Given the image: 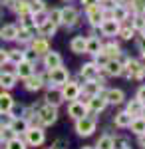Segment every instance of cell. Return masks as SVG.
Segmentation results:
<instances>
[{
	"label": "cell",
	"mask_w": 145,
	"mask_h": 149,
	"mask_svg": "<svg viewBox=\"0 0 145 149\" xmlns=\"http://www.w3.org/2000/svg\"><path fill=\"white\" fill-rule=\"evenodd\" d=\"M22 60H26V52L20 50V48H14V50H8V62H12L14 66L20 64Z\"/></svg>",
	"instance_id": "36"
},
{
	"label": "cell",
	"mask_w": 145,
	"mask_h": 149,
	"mask_svg": "<svg viewBox=\"0 0 145 149\" xmlns=\"http://www.w3.org/2000/svg\"><path fill=\"white\" fill-rule=\"evenodd\" d=\"M96 127H98L96 117L84 115V117L76 119V133H78V135H82V137H89V135H93Z\"/></svg>",
	"instance_id": "3"
},
{
	"label": "cell",
	"mask_w": 145,
	"mask_h": 149,
	"mask_svg": "<svg viewBox=\"0 0 145 149\" xmlns=\"http://www.w3.org/2000/svg\"><path fill=\"white\" fill-rule=\"evenodd\" d=\"M44 68L46 70H52V68H60L62 64H64V60H62V56L58 54V52H54V50H48L44 54Z\"/></svg>",
	"instance_id": "15"
},
{
	"label": "cell",
	"mask_w": 145,
	"mask_h": 149,
	"mask_svg": "<svg viewBox=\"0 0 145 149\" xmlns=\"http://www.w3.org/2000/svg\"><path fill=\"white\" fill-rule=\"evenodd\" d=\"M10 2H14L12 8H14V12L18 16H24V14L30 12V0H10Z\"/></svg>",
	"instance_id": "31"
},
{
	"label": "cell",
	"mask_w": 145,
	"mask_h": 149,
	"mask_svg": "<svg viewBox=\"0 0 145 149\" xmlns=\"http://www.w3.org/2000/svg\"><path fill=\"white\" fill-rule=\"evenodd\" d=\"M86 105H88V111H91V113H101V111L107 107V102H105V97H103V92H101L100 95L88 97Z\"/></svg>",
	"instance_id": "10"
},
{
	"label": "cell",
	"mask_w": 145,
	"mask_h": 149,
	"mask_svg": "<svg viewBox=\"0 0 145 149\" xmlns=\"http://www.w3.org/2000/svg\"><path fill=\"white\" fill-rule=\"evenodd\" d=\"M123 149H129V147H123Z\"/></svg>",
	"instance_id": "57"
},
{
	"label": "cell",
	"mask_w": 145,
	"mask_h": 149,
	"mask_svg": "<svg viewBox=\"0 0 145 149\" xmlns=\"http://www.w3.org/2000/svg\"><path fill=\"white\" fill-rule=\"evenodd\" d=\"M68 115L74 117V119H79V117L88 115V105L84 102H79V100H74V102H70V105H68Z\"/></svg>",
	"instance_id": "13"
},
{
	"label": "cell",
	"mask_w": 145,
	"mask_h": 149,
	"mask_svg": "<svg viewBox=\"0 0 145 149\" xmlns=\"http://www.w3.org/2000/svg\"><path fill=\"white\" fill-rule=\"evenodd\" d=\"M131 121H133V115H129L127 111H119V113H115V117H113V123L117 127H121V129L129 127Z\"/></svg>",
	"instance_id": "29"
},
{
	"label": "cell",
	"mask_w": 145,
	"mask_h": 149,
	"mask_svg": "<svg viewBox=\"0 0 145 149\" xmlns=\"http://www.w3.org/2000/svg\"><path fill=\"white\" fill-rule=\"evenodd\" d=\"M12 105H14V97L8 93V90H2V92H0V113L10 111Z\"/></svg>",
	"instance_id": "27"
},
{
	"label": "cell",
	"mask_w": 145,
	"mask_h": 149,
	"mask_svg": "<svg viewBox=\"0 0 145 149\" xmlns=\"http://www.w3.org/2000/svg\"><path fill=\"white\" fill-rule=\"evenodd\" d=\"M86 42H88V38H84V36H74L72 42H70V50H72L74 54H86Z\"/></svg>",
	"instance_id": "26"
},
{
	"label": "cell",
	"mask_w": 145,
	"mask_h": 149,
	"mask_svg": "<svg viewBox=\"0 0 145 149\" xmlns=\"http://www.w3.org/2000/svg\"><path fill=\"white\" fill-rule=\"evenodd\" d=\"M60 92H62V97L64 102H74L82 95V86L76 84V81H70L68 80L64 86H60Z\"/></svg>",
	"instance_id": "7"
},
{
	"label": "cell",
	"mask_w": 145,
	"mask_h": 149,
	"mask_svg": "<svg viewBox=\"0 0 145 149\" xmlns=\"http://www.w3.org/2000/svg\"><path fill=\"white\" fill-rule=\"evenodd\" d=\"M48 16H50V18H52V20H54V22H56L58 26H60V8H54V10L50 12Z\"/></svg>",
	"instance_id": "47"
},
{
	"label": "cell",
	"mask_w": 145,
	"mask_h": 149,
	"mask_svg": "<svg viewBox=\"0 0 145 149\" xmlns=\"http://www.w3.org/2000/svg\"><path fill=\"white\" fill-rule=\"evenodd\" d=\"M141 115H145V105H143V113H141Z\"/></svg>",
	"instance_id": "54"
},
{
	"label": "cell",
	"mask_w": 145,
	"mask_h": 149,
	"mask_svg": "<svg viewBox=\"0 0 145 149\" xmlns=\"http://www.w3.org/2000/svg\"><path fill=\"white\" fill-rule=\"evenodd\" d=\"M121 76L123 78H127V80H139V78H143V66L137 62V60H131V58H127L125 62H123V70H121Z\"/></svg>",
	"instance_id": "2"
},
{
	"label": "cell",
	"mask_w": 145,
	"mask_h": 149,
	"mask_svg": "<svg viewBox=\"0 0 145 149\" xmlns=\"http://www.w3.org/2000/svg\"><path fill=\"white\" fill-rule=\"evenodd\" d=\"M107 16L115 18L117 22H123V20H127V18H129V8H127L125 4H119V2H117L112 10H109V14H107Z\"/></svg>",
	"instance_id": "22"
},
{
	"label": "cell",
	"mask_w": 145,
	"mask_h": 149,
	"mask_svg": "<svg viewBox=\"0 0 145 149\" xmlns=\"http://www.w3.org/2000/svg\"><path fill=\"white\" fill-rule=\"evenodd\" d=\"M46 84V78L42 74H32V76H28L26 80H24V88L28 90V92H38V90H42Z\"/></svg>",
	"instance_id": "12"
},
{
	"label": "cell",
	"mask_w": 145,
	"mask_h": 149,
	"mask_svg": "<svg viewBox=\"0 0 145 149\" xmlns=\"http://www.w3.org/2000/svg\"><path fill=\"white\" fill-rule=\"evenodd\" d=\"M103 97H105V102L112 103V105H119V103H123V100H125V93H123V90H119V88H112V90H105V92H103Z\"/></svg>",
	"instance_id": "17"
},
{
	"label": "cell",
	"mask_w": 145,
	"mask_h": 149,
	"mask_svg": "<svg viewBox=\"0 0 145 149\" xmlns=\"http://www.w3.org/2000/svg\"><path fill=\"white\" fill-rule=\"evenodd\" d=\"M24 135H26V143H28L30 147H40V145L46 141L44 129L38 127V125H30L26 131H24Z\"/></svg>",
	"instance_id": "4"
},
{
	"label": "cell",
	"mask_w": 145,
	"mask_h": 149,
	"mask_svg": "<svg viewBox=\"0 0 145 149\" xmlns=\"http://www.w3.org/2000/svg\"><path fill=\"white\" fill-rule=\"evenodd\" d=\"M0 42H4V40H2V36H0Z\"/></svg>",
	"instance_id": "55"
},
{
	"label": "cell",
	"mask_w": 145,
	"mask_h": 149,
	"mask_svg": "<svg viewBox=\"0 0 145 149\" xmlns=\"http://www.w3.org/2000/svg\"><path fill=\"white\" fill-rule=\"evenodd\" d=\"M20 28H26V30H30V32H38V26H36V20H34V16L28 12V14H24L20 16Z\"/></svg>",
	"instance_id": "30"
},
{
	"label": "cell",
	"mask_w": 145,
	"mask_h": 149,
	"mask_svg": "<svg viewBox=\"0 0 145 149\" xmlns=\"http://www.w3.org/2000/svg\"><path fill=\"white\" fill-rule=\"evenodd\" d=\"M16 74L14 72H0V88L2 90H12L16 86Z\"/></svg>",
	"instance_id": "24"
},
{
	"label": "cell",
	"mask_w": 145,
	"mask_h": 149,
	"mask_svg": "<svg viewBox=\"0 0 145 149\" xmlns=\"http://www.w3.org/2000/svg\"><path fill=\"white\" fill-rule=\"evenodd\" d=\"M32 52H36V56H44L46 52L50 50V42H48V38L44 36H40V38H32Z\"/></svg>",
	"instance_id": "21"
},
{
	"label": "cell",
	"mask_w": 145,
	"mask_h": 149,
	"mask_svg": "<svg viewBox=\"0 0 145 149\" xmlns=\"http://www.w3.org/2000/svg\"><path fill=\"white\" fill-rule=\"evenodd\" d=\"M68 147H70V141L64 139V137L56 139V141H54V145H52V149H68Z\"/></svg>",
	"instance_id": "44"
},
{
	"label": "cell",
	"mask_w": 145,
	"mask_h": 149,
	"mask_svg": "<svg viewBox=\"0 0 145 149\" xmlns=\"http://www.w3.org/2000/svg\"><path fill=\"white\" fill-rule=\"evenodd\" d=\"M121 70H123V62L119 58H109L103 66V72L107 76H121Z\"/></svg>",
	"instance_id": "18"
},
{
	"label": "cell",
	"mask_w": 145,
	"mask_h": 149,
	"mask_svg": "<svg viewBox=\"0 0 145 149\" xmlns=\"http://www.w3.org/2000/svg\"><path fill=\"white\" fill-rule=\"evenodd\" d=\"M82 149H96V147H89V145H84Z\"/></svg>",
	"instance_id": "52"
},
{
	"label": "cell",
	"mask_w": 145,
	"mask_h": 149,
	"mask_svg": "<svg viewBox=\"0 0 145 149\" xmlns=\"http://www.w3.org/2000/svg\"><path fill=\"white\" fill-rule=\"evenodd\" d=\"M0 36H2L4 42L16 40V36H18V26H16V24H6V26H2V28H0Z\"/></svg>",
	"instance_id": "25"
},
{
	"label": "cell",
	"mask_w": 145,
	"mask_h": 149,
	"mask_svg": "<svg viewBox=\"0 0 145 149\" xmlns=\"http://www.w3.org/2000/svg\"><path fill=\"white\" fill-rule=\"evenodd\" d=\"M131 10L135 14H145V0H131Z\"/></svg>",
	"instance_id": "43"
},
{
	"label": "cell",
	"mask_w": 145,
	"mask_h": 149,
	"mask_svg": "<svg viewBox=\"0 0 145 149\" xmlns=\"http://www.w3.org/2000/svg\"><path fill=\"white\" fill-rule=\"evenodd\" d=\"M36 109V117H38V123L40 125H52L58 121V107L56 105H50L44 103L40 107H34Z\"/></svg>",
	"instance_id": "1"
},
{
	"label": "cell",
	"mask_w": 145,
	"mask_h": 149,
	"mask_svg": "<svg viewBox=\"0 0 145 149\" xmlns=\"http://www.w3.org/2000/svg\"><path fill=\"white\" fill-rule=\"evenodd\" d=\"M16 78H20V80H26L28 76H32L34 74V62L30 60H22L20 64H16Z\"/></svg>",
	"instance_id": "19"
},
{
	"label": "cell",
	"mask_w": 145,
	"mask_h": 149,
	"mask_svg": "<svg viewBox=\"0 0 145 149\" xmlns=\"http://www.w3.org/2000/svg\"><path fill=\"white\" fill-rule=\"evenodd\" d=\"M125 111H127L129 115H133V117H137V115H141V113H143V103H141L139 100H137V97H135V100H131V102L127 103Z\"/></svg>",
	"instance_id": "32"
},
{
	"label": "cell",
	"mask_w": 145,
	"mask_h": 149,
	"mask_svg": "<svg viewBox=\"0 0 145 149\" xmlns=\"http://www.w3.org/2000/svg\"><path fill=\"white\" fill-rule=\"evenodd\" d=\"M131 26H133L135 32H137V30L141 32V30L145 28V14H135V16H133V24H131Z\"/></svg>",
	"instance_id": "42"
},
{
	"label": "cell",
	"mask_w": 145,
	"mask_h": 149,
	"mask_svg": "<svg viewBox=\"0 0 145 149\" xmlns=\"http://www.w3.org/2000/svg\"><path fill=\"white\" fill-rule=\"evenodd\" d=\"M101 54H105L107 58H119L121 56V50H119L117 44L109 42V44H103V46H101Z\"/></svg>",
	"instance_id": "33"
},
{
	"label": "cell",
	"mask_w": 145,
	"mask_h": 149,
	"mask_svg": "<svg viewBox=\"0 0 145 149\" xmlns=\"http://www.w3.org/2000/svg\"><path fill=\"white\" fill-rule=\"evenodd\" d=\"M103 92V84L100 80H86L84 88H82V93L86 97H91V95H100Z\"/></svg>",
	"instance_id": "14"
},
{
	"label": "cell",
	"mask_w": 145,
	"mask_h": 149,
	"mask_svg": "<svg viewBox=\"0 0 145 149\" xmlns=\"http://www.w3.org/2000/svg\"><path fill=\"white\" fill-rule=\"evenodd\" d=\"M6 64H8V50L0 48V68H4Z\"/></svg>",
	"instance_id": "46"
},
{
	"label": "cell",
	"mask_w": 145,
	"mask_h": 149,
	"mask_svg": "<svg viewBox=\"0 0 145 149\" xmlns=\"http://www.w3.org/2000/svg\"><path fill=\"white\" fill-rule=\"evenodd\" d=\"M137 48H139V52H141V56L145 58V36H141V38L137 40Z\"/></svg>",
	"instance_id": "48"
},
{
	"label": "cell",
	"mask_w": 145,
	"mask_h": 149,
	"mask_svg": "<svg viewBox=\"0 0 145 149\" xmlns=\"http://www.w3.org/2000/svg\"><path fill=\"white\" fill-rule=\"evenodd\" d=\"M56 30H58V24L48 16L42 24H38V34L40 36H44V38H50V36H54L56 34Z\"/></svg>",
	"instance_id": "20"
},
{
	"label": "cell",
	"mask_w": 145,
	"mask_h": 149,
	"mask_svg": "<svg viewBox=\"0 0 145 149\" xmlns=\"http://www.w3.org/2000/svg\"><path fill=\"white\" fill-rule=\"evenodd\" d=\"M127 147V139L125 137H115L113 139V149H123Z\"/></svg>",
	"instance_id": "45"
},
{
	"label": "cell",
	"mask_w": 145,
	"mask_h": 149,
	"mask_svg": "<svg viewBox=\"0 0 145 149\" xmlns=\"http://www.w3.org/2000/svg\"><path fill=\"white\" fill-rule=\"evenodd\" d=\"M8 125H10V129L16 133V135H22L24 131L30 127V121H28L24 115H16V117H12V119H10Z\"/></svg>",
	"instance_id": "16"
},
{
	"label": "cell",
	"mask_w": 145,
	"mask_h": 149,
	"mask_svg": "<svg viewBox=\"0 0 145 149\" xmlns=\"http://www.w3.org/2000/svg\"><path fill=\"white\" fill-rule=\"evenodd\" d=\"M119 22L115 20V18H112V16H105L103 20H101L100 24V32L103 36H117V32H119Z\"/></svg>",
	"instance_id": "9"
},
{
	"label": "cell",
	"mask_w": 145,
	"mask_h": 149,
	"mask_svg": "<svg viewBox=\"0 0 145 149\" xmlns=\"http://www.w3.org/2000/svg\"><path fill=\"white\" fill-rule=\"evenodd\" d=\"M139 145H141V147H145V133H141V135H139Z\"/></svg>",
	"instance_id": "51"
},
{
	"label": "cell",
	"mask_w": 145,
	"mask_h": 149,
	"mask_svg": "<svg viewBox=\"0 0 145 149\" xmlns=\"http://www.w3.org/2000/svg\"><path fill=\"white\" fill-rule=\"evenodd\" d=\"M137 100H139V102L145 105V86H141V88L137 90Z\"/></svg>",
	"instance_id": "49"
},
{
	"label": "cell",
	"mask_w": 145,
	"mask_h": 149,
	"mask_svg": "<svg viewBox=\"0 0 145 149\" xmlns=\"http://www.w3.org/2000/svg\"><path fill=\"white\" fill-rule=\"evenodd\" d=\"M79 2H82V6H84V8H89V6H93V4H98L100 0H79Z\"/></svg>",
	"instance_id": "50"
},
{
	"label": "cell",
	"mask_w": 145,
	"mask_h": 149,
	"mask_svg": "<svg viewBox=\"0 0 145 149\" xmlns=\"http://www.w3.org/2000/svg\"><path fill=\"white\" fill-rule=\"evenodd\" d=\"M4 149H28V143L24 139H20V135H14L10 141L4 143Z\"/></svg>",
	"instance_id": "35"
},
{
	"label": "cell",
	"mask_w": 145,
	"mask_h": 149,
	"mask_svg": "<svg viewBox=\"0 0 145 149\" xmlns=\"http://www.w3.org/2000/svg\"><path fill=\"white\" fill-rule=\"evenodd\" d=\"M32 38H34V32L26 30V28H18V36H16V40H18V42L28 44V42H32Z\"/></svg>",
	"instance_id": "38"
},
{
	"label": "cell",
	"mask_w": 145,
	"mask_h": 149,
	"mask_svg": "<svg viewBox=\"0 0 145 149\" xmlns=\"http://www.w3.org/2000/svg\"><path fill=\"white\" fill-rule=\"evenodd\" d=\"M100 66L96 64V62H88V64H84L82 70H79V76L86 80H100Z\"/></svg>",
	"instance_id": "11"
},
{
	"label": "cell",
	"mask_w": 145,
	"mask_h": 149,
	"mask_svg": "<svg viewBox=\"0 0 145 149\" xmlns=\"http://www.w3.org/2000/svg\"><path fill=\"white\" fill-rule=\"evenodd\" d=\"M78 20H79L78 8H74V6H64V8H60V24L72 28V26L78 24Z\"/></svg>",
	"instance_id": "6"
},
{
	"label": "cell",
	"mask_w": 145,
	"mask_h": 149,
	"mask_svg": "<svg viewBox=\"0 0 145 149\" xmlns=\"http://www.w3.org/2000/svg\"><path fill=\"white\" fill-rule=\"evenodd\" d=\"M68 80H70V72H68L64 66L48 70V81H50V86H56V88H60V86H64Z\"/></svg>",
	"instance_id": "5"
},
{
	"label": "cell",
	"mask_w": 145,
	"mask_h": 149,
	"mask_svg": "<svg viewBox=\"0 0 145 149\" xmlns=\"http://www.w3.org/2000/svg\"><path fill=\"white\" fill-rule=\"evenodd\" d=\"M117 36H119L121 40H131V38L135 36L133 26H123V28H119V32H117Z\"/></svg>",
	"instance_id": "40"
},
{
	"label": "cell",
	"mask_w": 145,
	"mask_h": 149,
	"mask_svg": "<svg viewBox=\"0 0 145 149\" xmlns=\"http://www.w3.org/2000/svg\"><path fill=\"white\" fill-rule=\"evenodd\" d=\"M0 18H2V10H0Z\"/></svg>",
	"instance_id": "56"
},
{
	"label": "cell",
	"mask_w": 145,
	"mask_h": 149,
	"mask_svg": "<svg viewBox=\"0 0 145 149\" xmlns=\"http://www.w3.org/2000/svg\"><path fill=\"white\" fill-rule=\"evenodd\" d=\"M86 16H88V22L91 24L93 28H98L101 24V20L105 18V12H103V8H101L100 4H93V6L86 8Z\"/></svg>",
	"instance_id": "8"
},
{
	"label": "cell",
	"mask_w": 145,
	"mask_h": 149,
	"mask_svg": "<svg viewBox=\"0 0 145 149\" xmlns=\"http://www.w3.org/2000/svg\"><path fill=\"white\" fill-rule=\"evenodd\" d=\"M46 10V2L44 0H30V14H38V12Z\"/></svg>",
	"instance_id": "41"
},
{
	"label": "cell",
	"mask_w": 145,
	"mask_h": 149,
	"mask_svg": "<svg viewBox=\"0 0 145 149\" xmlns=\"http://www.w3.org/2000/svg\"><path fill=\"white\" fill-rule=\"evenodd\" d=\"M44 100H46V103H50V105H60V103L64 102V97H62V92L58 90L56 86H52L48 92H46V95H44Z\"/></svg>",
	"instance_id": "23"
},
{
	"label": "cell",
	"mask_w": 145,
	"mask_h": 149,
	"mask_svg": "<svg viewBox=\"0 0 145 149\" xmlns=\"http://www.w3.org/2000/svg\"><path fill=\"white\" fill-rule=\"evenodd\" d=\"M101 40L100 38H96V36H91V38H88V42H86V54H89V56H96V54H100L101 52Z\"/></svg>",
	"instance_id": "28"
},
{
	"label": "cell",
	"mask_w": 145,
	"mask_h": 149,
	"mask_svg": "<svg viewBox=\"0 0 145 149\" xmlns=\"http://www.w3.org/2000/svg\"><path fill=\"white\" fill-rule=\"evenodd\" d=\"M96 149H113V137L112 135H101L96 143Z\"/></svg>",
	"instance_id": "37"
},
{
	"label": "cell",
	"mask_w": 145,
	"mask_h": 149,
	"mask_svg": "<svg viewBox=\"0 0 145 149\" xmlns=\"http://www.w3.org/2000/svg\"><path fill=\"white\" fill-rule=\"evenodd\" d=\"M14 135H16V133L10 129V125H0V141L6 143V141H10Z\"/></svg>",
	"instance_id": "39"
},
{
	"label": "cell",
	"mask_w": 145,
	"mask_h": 149,
	"mask_svg": "<svg viewBox=\"0 0 145 149\" xmlns=\"http://www.w3.org/2000/svg\"><path fill=\"white\" fill-rule=\"evenodd\" d=\"M141 34H143V36H145V28H143V30H141Z\"/></svg>",
	"instance_id": "53"
},
{
	"label": "cell",
	"mask_w": 145,
	"mask_h": 149,
	"mask_svg": "<svg viewBox=\"0 0 145 149\" xmlns=\"http://www.w3.org/2000/svg\"><path fill=\"white\" fill-rule=\"evenodd\" d=\"M131 131H133L135 135H141V133H145V115H137V117H133V121H131Z\"/></svg>",
	"instance_id": "34"
}]
</instances>
